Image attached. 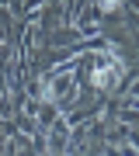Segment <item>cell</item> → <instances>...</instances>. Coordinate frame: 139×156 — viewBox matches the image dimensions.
Returning a JSON list of instances; mask_svg holds the SVG:
<instances>
[{"label": "cell", "instance_id": "6da1fadb", "mask_svg": "<svg viewBox=\"0 0 139 156\" xmlns=\"http://www.w3.org/2000/svg\"><path fill=\"white\" fill-rule=\"evenodd\" d=\"M118 73H122L118 59H108L104 66H97V69H94V87H104V90H108V87L118 80Z\"/></svg>", "mask_w": 139, "mask_h": 156}, {"label": "cell", "instance_id": "7a4b0ae2", "mask_svg": "<svg viewBox=\"0 0 139 156\" xmlns=\"http://www.w3.org/2000/svg\"><path fill=\"white\" fill-rule=\"evenodd\" d=\"M115 7H118V0H101V11H108V14H111Z\"/></svg>", "mask_w": 139, "mask_h": 156}]
</instances>
